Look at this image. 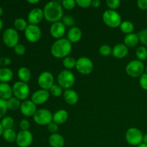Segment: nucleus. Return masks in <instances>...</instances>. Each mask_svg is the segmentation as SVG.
<instances>
[{
  "instance_id": "1",
  "label": "nucleus",
  "mask_w": 147,
  "mask_h": 147,
  "mask_svg": "<svg viewBox=\"0 0 147 147\" xmlns=\"http://www.w3.org/2000/svg\"><path fill=\"white\" fill-rule=\"evenodd\" d=\"M44 17L47 21L55 23L60 22L63 17V9L61 4L57 1H49L43 9Z\"/></svg>"
},
{
  "instance_id": "2",
  "label": "nucleus",
  "mask_w": 147,
  "mask_h": 147,
  "mask_svg": "<svg viewBox=\"0 0 147 147\" xmlns=\"http://www.w3.org/2000/svg\"><path fill=\"white\" fill-rule=\"evenodd\" d=\"M72 43L67 38L57 40L51 46V54L58 59L65 58L68 57L72 51Z\"/></svg>"
},
{
  "instance_id": "3",
  "label": "nucleus",
  "mask_w": 147,
  "mask_h": 147,
  "mask_svg": "<svg viewBox=\"0 0 147 147\" xmlns=\"http://www.w3.org/2000/svg\"><path fill=\"white\" fill-rule=\"evenodd\" d=\"M103 21L106 25L111 28L120 27L121 24V17L116 10L107 9L103 14Z\"/></svg>"
},
{
  "instance_id": "4",
  "label": "nucleus",
  "mask_w": 147,
  "mask_h": 147,
  "mask_svg": "<svg viewBox=\"0 0 147 147\" xmlns=\"http://www.w3.org/2000/svg\"><path fill=\"white\" fill-rule=\"evenodd\" d=\"M76 82L74 74L69 70H64L60 72L57 76V84L63 89H70Z\"/></svg>"
},
{
  "instance_id": "5",
  "label": "nucleus",
  "mask_w": 147,
  "mask_h": 147,
  "mask_svg": "<svg viewBox=\"0 0 147 147\" xmlns=\"http://www.w3.org/2000/svg\"><path fill=\"white\" fill-rule=\"evenodd\" d=\"M144 135L142 131L137 128L132 127L127 130L125 134V139L127 143L131 146H138L143 143Z\"/></svg>"
},
{
  "instance_id": "6",
  "label": "nucleus",
  "mask_w": 147,
  "mask_h": 147,
  "mask_svg": "<svg viewBox=\"0 0 147 147\" xmlns=\"http://www.w3.org/2000/svg\"><path fill=\"white\" fill-rule=\"evenodd\" d=\"M144 65L143 62L139 60H134L129 62L126 67V72L131 78L141 77L144 71Z\"/></svg>"
},
{
  "instance_id": "7",
  "label": "nucleus",
  "mask_w": 147,
  "mask_h": 147,
  "mask_svg": "<svg viewBox=\"0 0 147 147\" xmlns=\"http://www.w3.org/2000/svg\"><path fill=\"white\" fill-rule=\"evenodd\" d=\"M13 94L14 97L20 100H25L30 95V87L27 83L17 81L12 86Z\"/></svg>"
},
{
  "instance_id": "8",
  "label": "nucleus",
  "mask_w": 147,
  "mask_h": 147,
  "mask_svg": "<svg viewBox=\"0 0 147 147\" xmlns=\"http://www.w3.org/2000/svg\"><path fill=\"white\" fill-rule=\"evenodd\" d=\"M2 40L4 44L8 47H14L19 44L20 36L17 30L11 27L6 29L3 32Z\"/></svg>"
},
{
  "instance_id": "9",
  "label": "nucleus",
  "mask_w": 147,
  "mask_h": 147,
  "mask_svg": "<svg viewBox=\"0 0 147 147\" xmlns=\"http://www.w3.org/2000/svg\"><path fill=\"white\" fill-rule=\"evenodd\" d=\"M53 114L50 111H49L48 109H42L36 111L33 116V119L34 122L38 125L45 126L53 121Z\"/></svg>"
},
{
  "instance_id": "10",
  "label": "nucleus",
  "mask_w": 147,
  "mask_h": 147,
  "mask_svg": "<svg viewBox=\"0 0 147 147\" xmlns=\"http://www.w3.org/2000/svg\"><path fill=\"white\" fill-rule=\"evenodd\" d=\"M93 63L90 58L87 57H81L76 62V68L80 73L83 75H89L93 70Z\"/></svg>"
},
{
  "instance_id": "11",
  "label": "nucleus",
  "mask_w": 147,
  "mask_h": 147,
  "mask_svg": "<svg viewBox=\"0 0 147 147\" xmlns=\"http://www.w3.org/2000/svg\"><path fill=\"white\" fill-rule=\"evenodd\" d=\"M54 80V76L50 72L44 71L39 76L37 83L41 89L49 90L55 84Z\"/></svg>"
},
{
  "instance_id": "12",
  "label": "nucleus",
  "mask_w": 147,
  "mask_h": 147,
  "mask_svg": "<svg viewBox=\"0 0 147 147\" xmlns=\"http://www.w3.org/2000/svg\"><path fill=\"white\" fill-rule=\"evenodd\" d=\"M24 35L30 42L34 43L38 42L41 38L42 32L38 25L28 24L24 31Z\"/></svg>"
},
{
  "instance_id": "13",
  "label": "nucleus",
  "mask_w": 147,
  "mask_h": 147,
  "mask_svg": "<svg viewBox=\"0 0 147 147\" xmlns=\"http://www.w3.org/2000/svg\"><path fill=\"white\" fill-rule=\"evenodd\" d=\"M33 142V135L30 131H20L17 136L16 143L20 147H28Z\"/></svg>"
},
{
  "instance_id": "14",
  "label": "nucleus",
  "mask_w": 147,
  "mask_h": 147,
  "mask_svg": "<svg viewBox=\"0 0 147 147\" xmlns=\"http://www.w3.org/2000/svg\"><path fill=\"white\" fill-rule=\"evenodd\" d=\"M66 31V27L62 22H57L53 23L50 26V32L53 37L56 40H60L63 38L65 33Z\"/></svg>"
},
{
  "instance_id": "15",
  "label": "nucleus",
  "mask_w": 147,
  "mask_h": 147,
  "mask_svg": "<svg viewBox=\"0 0 147 147\" xmlns=\"http://www.w3.org/2000/svg\"><path fill=\"white\" fill-rule=\"evenodd\" d=\"M50 93L49 90L40 89L37 90L32 95L31 100L37 106V105H42L46 103L50 98Z\"/></svg>"
},
{
  "instance_id": "16",
  "label": "nucleus",
  "mask_w": 147,
  "mask_h": 147,
  "mask_svg": "<svg viewBox=\"0 0 147 147\" xmlns=\"http://www.w3.org/2000/svg\"><path fill=\"white\" fill-rule=\"evenodd\" d=\"M43 9L40 8H34L29 12L27 15V21L29 24L37 25L44 19Z\"/></svg>"
},
{
  "instance_id": "17",
  "label": "nucleus",
  "mask_w": 147,
  "mask_h": 147,
  "mask_svg": "<svg viewBox=\"0 0 147 147\" xmlns=\"http://www.w3.org/2000/svg\"><path fill=\"white\" fill-rule=\"evenodd\" d=\"M20 111L27 117L34 116V113L37 111V106L31 100H25L22 103L20 106Z\"/></svg>"
},
{
  "instance_id": "18",
  "label": "nucleus",
  "mask_w": 147,
  "mask_h": 147,
  "mask_svg": "<svg viewBox=\"0 0 147 147\" xmlns=\"http://www.w3.org/2000/svg\"><path fill=\"white\" fill-rule=\"evenodd\" d=\"M128 53H129V47L122 43L116 45L112 49V55L113 57L117 59L124 58Z\"/></svg>"
},
{
  "instance_id": "19",
  "label": "nucleus",
  "mask_w": 147,
  "mask_h": 147,
  "mask_svg": "<svg viewBox=\"0 0 147 147\" xmlns=\"http://www.w3.org/2000/svg\"><path fill=\"white\" fill-rule=\"evenodd\" d=\"M82 35H83V33H82L81 30L78 27L75 26L68 30L67 34V39L71 43H77L81 40Z\"/></svg>"
},
{
  "instance_id": "20",
  "label": "nucleus",
  "mask_w": 147,
  "mask_h": 147,
  "mask_svg": "<svg viewBox=\"0 0 147 147\" xmlns=\"http://www.w3.org/2000/svg\"><path fill=\"white\" fill-rule=\"evenodd\" d=\"M63 98L68 105H75L78 102L79 96L77 92L72 89H67L63 92Z\"/></svg>"
},
{
  "instance_id": "21",
  "label": "nucleus",
  "mask_w": 147,
  "mask_h": 147,
  "mask_svg": "<svg viewBox=\"0 0 147 147\" xmlns=\"http://www.w3.org/2000/svg\"><path fill=\"white\" fill-rule=\"evenodd\" d=\"M12 88L7 83H0V98L7 100L12 97Z\"/></svg>"
},
{
  "instance_id": "22",
  "label": "nucleus",
  "mask_w": 147,
  "mask_h": 147,
  "mask_svg": "<svg viewBox=\"0 0 147 147\" xmlns=\"http://www.w3.org/2000/svg\"><path fill=\"white\" fill-rule=\"evenodd\" d=\"M67 119H68V113L64 109H60L53 114V121L57 123V125L65 123Z\"/></svg>"
},
{
  "instance_id": "23",
  "label": "nucleus",
  "mask_w": 147,
  "mask_h": 147,
  "mask_svg": "<svg viewBox=\"0 0 147 147\" xmlns=\"http://www.w3.org/2000/svg\"><path fill=\"white\" fill-rule=\"evenodd\" d=\"M49 144L52 147H63L65 145V139L62 135L59 134H53L49 136Z\"/></svg>"
},
{
  "instance_id": "24",
  "label": "nucleus",
  "mask_w": 147,
  "mask_h": 147,
  "mask_svg": "<svg viewBox=\"0 0 147 147\" xmlns=\"http://www.w3.org/2000/svg\"><path fill=\"white\" fill-rule=\"evenodd\" d=\"M123 44L127 47H134L137 45L139 42V39L138 34L136 33H131V34H126L123 39Z\"/></svg>"
},
{
  "instance_id": "25",
  "label": "nucleus",
  "mask_w": 147,
  "mask_h": 147,
  "mask_svg": "<svg viewBox=\"0 0 147 147\" xmlns=\"http://www.w3.org/2000/svg\"><path fill=\"white\" fill-rule=\"evenodd\" d=\"M17 75L20 78V81L24 82V83H28L31 79L32 73L30 69L27 67H21L18 70Z\"/></svg>"
},
{
  "instance_id": "26",
  "label": "nucleus",
  "mask_w": 147,
  "mask_h": 147,
  "mask_svg": "<svg viewBox=\"0 0 147 147\" xmlns=\"http://www.w3.org/2000/svg\"><path fill=\"white\" fill-rule=\"evenodd\" d=\"M13 72L8 67L0 68V82L1 83H8L12 79Z\"/></svg>"
},
{
  "instance_id": "27",
  "label": "nucleus",
  "mask_w": 147,
  "mask_h": 147,
  "mask_svg": "<svg viewBox=\"0 0 147 147\" xmlns=\"http://www.w3.org/2000/svg\"><path fill=\"white\" fill-rule=\"evenodd\" d=\"M120 30L124 34H131V33H133L134 30V24H133L132 22L126 20V21H123L121 22L120 25Z\"/></svg>"
},
{
  "instance_id": "28",
  "label": "nucleus",
  "mask_w": 147,
  "mask_h": 147,
  "mask_svg": "<svg viewBox=\"0 0 147 147\" xmlns=\"http://www.w3.org/2000/svg\"><path fill=\"white\" fill-rule=\"evenodd\" d=\"M2 135H3V137H4V140L7 141V142L12 143V142H16L17 134H16V132L14 131L12 129H4Z\"/></svg>"
},
{
  "instance_id": "29",
  "label": "nucleus",
  "mask_w": 147,
  "mask_h": 147,
  "mask_svg": "<svg viewBox=\"0 0 147 147\" xmlns=\"http://www.w3.org/2000/svg\"><path fill=\"white\" fill-rule=\"evenodd\" d=\"M21 104L22 103L20 102V100L15 97H11L7 100V108L11 111H16L18 109H20Z\"/></svg>"
},
{
  "instance_id": "30",
  "label": "nucleus",
  "mask_w": 147,
  "mask_h": 147,
  "mask_svg": "<svg viewBox=\"0 0 147 147\" xmlns=\"http://www.w3.org/2000/svg\"><path fill=\"white\" fill-rule=\"evenodd\" d=\"M14 25L15 27V30H20V31H25L27 26H28V24L24 19L17 18L14 20Z\"/></svg>"
},
{
  "instance_id": "31",
  "label": "nucleus",
  "mask_w": 147,
  "mask_h": 147,
  "mask_svg": "<svg viewBox=\"0 0 147 147\" xmlns=\"http://www.w3.org/2000/svg\"><path fill=\"white\" fill-rule=\"evenodd\" d=\"M136 56L138 60L143 62L147 59V49L144 46H140L136 50Z\"/></svg>"
},
{
  "instance_id": "32",
  "label": "nucleus",
  "mask_w": 147,
  "mask_h": 147,
  "mask_svg": "<svg viewBox=\"0 0 147 147\" xmlns=\"http://www.w3.org/2000/svg\"><path fill=\"white\" fill-rule=\"evenodd\" d=\"M76 62H77V60L73 58V57L68 56V57H66L65 58L63 59V64L66 69L69 70V69H73L76 67Z\"/></svg>"
},
{
  "instance_id": "33",
  "label": "nucleus",
  "mask_w": 147,
  "mask_h": 147,
  "mask_svg": "<svg viewBox=\"0 0 147 147\" xmlns=\"http://www.w3.org/2000/svg\"><path fill=\"white\" fill-rule=\"evenodd\" d=\"M1 124L4 129H12L14 126V119L11 116H5L1 119Z\"/></svg>"
},
{
  "instance_id": "34",
  "label": "nucleus",
  "mask_w": 147,
  "mask_h": 147,
  "mask_svg": "<svg viewBox=\"0 0 147 147\" xmlns=\"http://www.w3.org/2000/svg\"><path fill=\"white\" fill-rule=\"evenodd\" d=\"M62 22L65 24V27H70V28L75 27L76 20L71 15H65L62 19Z\"/></svg>"
},
{
  "instance_id": "35",
  "label": "nucleus",
  "mask_w": 147,
  "mask_h": 147,
  "mask_svg": "<svg viewBox=\"0 0 147 147\" xmlns=\"http://www.w3.org/2000/svg\"><path fill=\"white\" fill-rule=\"evenodd\" d=\"M49 92L54 97H60L63 94V88L58 84H54L49 90Z\"/></svg>"
},
{
  "instance_id": "36",
  "label": "nucleus",
  "mask_w": 147,
  "mask_h": 147,
  "mask_svg": "<svg viewBox=\"0 0 147 147\" xmlns=\"http://www.w3.org/2000/svg\"><path fill=\"white\" fill-rule=\"evenodd\" d=\"M99 53L102 56H109L112 54V48L109 45H103L99 48Z\"/></svg>"
},
{
  "instance_id": "37",
  "label": "nucleus",
  "mask_w": 147,
  "mask_h": 147,
  "mask_svg": "<svg viewBox=\"0 0 147 147\" xmlns=\"http://www.w3.org/2000/svg\"><path fill=\"white\" fill-rule=\"evenodd\" d=\"M76 5V1L74 0H63L62 2V7L67 10L73 9Z\"/></svg>"
},
{
  "instance_id": "38",
  "label": "nucleus",
  "mask_w": 147,
  "mask_h": 147,
  "mask_svg": "<svg viewBox=\"0 0 147 147\" xmlns=\"http://www.w3.org/2000/svg\"><path fill=\"white\" fill-rule=\"evenodd\" d=\"M139 37V42L142 43L144 45L147 46V29H144L137 33Z\"/></svg>"
},
{
  "instance_id": "39",
  "label": "nucleus",
  "mask_w": 147,
  "mask_h": 147,
  "mask_svg": "<svg viewBox=\"0 0 147 147\" xmlns=\"http://www.w3.org/2000/svg\"><path fill=\"white\" fill-rule=\"evenodd\" d=\"M121 4V1L119 0H107L106 5L109 7V9L116 10L119 7Z\"/></svg>"
},
{
  "instance_id": "40",
  "label": "nucleus",
  "mask_w": 147,
  "mask_h": 147,
  "mask_svg": "<svg viewBox=\"0 0 147 147\" xmlns=\"http://www.w3.org/2000/svg\"><path fill=\"white\" fill-rule=\"evenodd\" d=\"M7 109L8 108H7V100L0 98V119L4 118V115L7 113Z\"/></svg>"
},
{
  "instance_id": "41",
  "label": "nucleus",
  "mask_w": 147,
  "mask_h": 147,
  "mask_svg": "<svg viewBox=\"0 0 147 147\" xmlns=\"http://www.w3.org/2000/svg\"><path fill=\"white\" fill-rule=\"evenodd\" d=\"M139 85L144 90H147V73H144L139 79Z\"/></svg>"
},
{
  "instance_id": "42",
  "label": "nucleus",
  "mask_w": 147,
  "mask_h": 147,
  "mask_svg": "<svg viewBox=\"0 0 147 147\" xmlns=\"http://www.w3.org/2000/svg\"><path fill=\"white\" fill-rule=\"evenodd\" d=\"M76 4L81 8L86 9L91 6V0H76Z\"/></svg>"
},
{
  "instance_id": "43",
  "label": "nucleus",
  "mask_w": 147,
  "mask_h": 147,
  "mask_svg": "<svg viewBox=\"0 0 147 147\" xmlns=\"http://www.w3.org/2000/svg\"><path fill=\"white\" fill-rule=\"evenodd\" d=\"M14 53L18 55H23L26 52V48L22 44H18L14 47Z\"/></svg>"
},
{
  "instance_id": "44",
  "label": "nucleus",
  "mask_w": 147,
  "mask_h": 147,
  "mask_svg": "<svg viewBox=\"0 0 147 147\" xmlns=\"http://www.w3.org/2000/svg\"><path fill=\"white\" fill-rule=\"evenodd\" d=\"M47 129H48L49 132L51 133V134H57V131H58L59 129L58 125H57L56 123H55V122L52 121L51 123H49V124L47 125Z\"/></svg>"
},
{
  "instance_id": "45",
  "label": "nucleus",
  "mask_w": 147,
  "mask_h": 147,
  "mask_svg": "<svg viewBox=\"0 0 147 147\" xmlns=\"http://www.w3.org/2000/svg\"><path fill=\"white\" fill-rule=\"evenodd\" d=\"M30 126V123L28 120L27 119H22L20 122V128L21 131H28L29 128Z\"/></svg>"
},
{
  "instance_id": "46",
  "label": "nucleus",
  "mask_w": 147,
  "mask_h": 147,
  "mask_svg": "<svg viewBox=\"0 0 147 147\" xmlns=\"http://www.w3.org/2000/svg\"><path fill=\"white\" fill-rule=\"evenodd\" d=\"M11 63V60L9 57H0V65L1 66H7L9 65Z\"/></svg>"
},
{
  "instance_id": "47",
  "label": "nucleus",
  "mask_w": 147,
  "mask_h": 147,
  "mask_svg": "<svg viewBox=\"0 0 147 147\" xmlns=\"http://www.w3.org/2000/svg\"><path fill=\"white\" fill-rule=\"evenodd\" d=\"M137 7L140 9H147V0H139V1H137Z\"/></svg>"
},
{
  "instance_id": "48",
  "label": "nucleus",
  "mask_w": 147,
  "mask_h": 147,
  "mask_svg": "<svg viewBox=\"0 0 147 147\" xmlns=\"http://www.w3.org/2000/svg\"><path fill=\"white\" fill-rule=\"evenodd\" d=\"M101 4V1L100 0H93L91 1V7L93 8H98Z\"/></svg>"
},
{
  "instance_id": "49",
  "label": "nucleus",
  "mask_w": 147,
  "mask_h": 147,
  "mask_svg": "<svg viewBox=\"0 0 147 147\" xmlns=\"http://www.w3.org/2000/svg\"><path fill=\"white\" fill-rule=\"evenodd\" d=\"M39 0H27V2L30 3V4H37L39 2Z\"/></svg>"
},
{
  "instance_id": "50",
  "label": "nucleus",
  "mask_w": 147,
  "mask_h": 147,
  "mask_svg": "<svg viewBox=\"0 0 147 147\" xmlns=\"http://www.w3.org/2000/svg\"><path fill=\"white\" fill-rule=\"evenodd\" d=\"M143 143H144V144H147V134L144 135Z\"/></svg>"
},
{
  "instance_id": "51",
  "label": "nucleus",
  "mask_w": 147,
  "mask_h": 147,
  "mask_svg": "<svg viewBox=\"0 0 147 147\" xmlns=\"http://www.w3.org/2000/svg\"><path fill=\"white\" fill-rule=\"evenodd\" d=\"M4 129H3L2 126H1V122H0V136L3 134V132H4Z\"/></svg>"
},
{
  "instance_id": "52",
  "label": "nucleus",
  "mask_w": 147,
  "mask_h": 147,
  "mask_svg": "<svg viewBox=\"0 0 147 147\" xmlns=\"http://www.w3.org/2000/svg\"><path fill=\"white\" fill-rule=\"evenodd\" d=\"M137 147H147V144L144 143H142L141 144H139Z\"/></svg>"
},
{
  "instance_id": "53",
  "label": "nucleus",
  "mask_w": 147,
  "mask_h": 147,
  "mask_svg": "<svg viewBox=\"0 0 147 147\" xmlns=\"http://www.w3.org/2000/svg\"><path fill=\"white\" fill-rule=\"evenodd\" d=\"M2 27H3V22L2 20H1V18H0V30L2 29Z\"/></svg>"
},
{
  "instance_id": "54",
  "label": "nucleus",
  "mask_w": 147,
  "mask_h": 147,
  "mask_svg": "<svg viewBox=\"0 0 147 147\" xmlns=\"http://www.w3.org/2000/svg\"><path fill=\"white\" fill-rule=\"evenodd\" d=\"M3 11H3L2 7H0V17H1V16L3 14Z\"/></svg>"
},
{
  "instance_id": "55",
  "label": "nucleus",
  "mask_w": 147,
  "mask_h": 147,
  "mask_svg": "<svg viewBox=\"0 0 147 147\" xmlns=\"http://www.w3.org/2000/svg\"><path fill=\"white\" fill-rule=\"evenodd\" d=\"M146 73H147V65H146Z\"/></svg>"
}]
</instances>
